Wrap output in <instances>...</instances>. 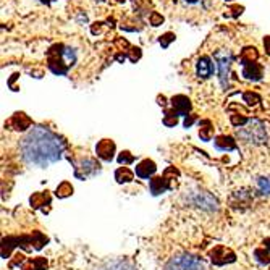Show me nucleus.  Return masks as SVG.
<instances>
[{"label": "nucleus", "instance_id": "39", "mask_svg": "<svg viewBox=\"0 0 270 270\" xmlns=\"http://www.w3.org/2000/svg\"><path fill=\"white\" fill-rule=\"evenodd\" d=\"M186 3H196V2H199V0H185Z\"/></svg>", "mask_w": 270, "mask_h": 270}, {"label": "nucleus", "instance_id": "8", "mask_svg": "<svg viewBox=\"0 0 270 270\" xmlns=\"http://www.w3.org/2000/svg\"><path fill=\"white\" fill-rule=\"evenodd\" d=\"M68 159H70L73 167H75V178L78 180H86V178H89V176L97 175L102 170L99 162L96 159H91V157H84V159H81L80 162L71 160V157H68Z\"/></svg>", "mask_w": 270, "mask_h": 270}, {"label": "nucleus", "instance_id": "36", "mask_svg": "<svg viewBox=\"0 0 270 270\" xmlns=\"http://www.w3.org/2000/svg\"><path fill=\"white\" fill-rule=\"evenodd\" d=\"M264 47H266L267 55H270V36H266V37H264Z\"/></svg>", "mask_w": 270, "mask_h": 270}, {"label": "nucleus", "instance_id": "3", "mask_svg": "<svg viewBox=\"0 0 270 270\" xmlns=\"http://www.w3.org/2000/svg\"><path fill=\"white\" fill-rule=\"evenodd\" d=\"M49 243V238L41 232H33L31 235H19V236H7L2 238V257L7 259L10 257V254L13 253L15 248H21L24 251H31L34 248L36 251H41V249Z\"/></svg>", "mask_w": 270, "mask_h": 270}, {"label": "nucleus", "instance_id": "12", "mask_svg": "<svg viewBox=\"0 0 270 270\" xmlns=\"http://www.w3.org/2000/svg\"><path fill=\"white\" fill-rule=\"evenodd\" d=\"M214 70H215V65L212 63V58L209 55H202L198 58V62H196V76L199 80H209L212 76Z\"/></svg>", "mask_w": 270, "mask_h": 270}, {"label": "nucleus", "instance_id": "1", "mask_svg": "<svg viewBox=\"0 0 270 270\" xmlns=\"http://www.w3.org/2000/svg\"><path fill=\"white\" fill-rule=\"evenodd\" d=\"M19 157L24 164L46 169L63 159L67 142L51 128L42 125L33 126L19 141Z\"/></svg>", "mask_w": 270, "mask_h": 270}, {"label": "nucleus", "instance_id": "5", "mask_svg": "<svg viewBox=\"0 0 270 270\" xmlns=\"http://www.w3.org/2000/svg\"><path fill=\"white\" fill-rule=\"evenodd\" d=\"M214 62L219 73L220 86L223 91H227L230 87V67L233 62V53L230 51H217L214 53Z\"/></svg>", "mask_w": 270, "mask_h": 270}, {"label": "nucleus", "instance_id": "2", "mask_svg": "<svg viewBox=\"0 0 270 270\" xmlns=\"http://www.w3.org/2000/svg\"><path fill=\"white\" fill-rule=\"evenodd\" d=\"M78 60L76 51L65 44H53L47 51V67L53 75L65 76Z\"/></svg>", "mask_w": 270, "mask_h": 270}, {"label": "nucleus", "instance_id": "20", "mask_svg": "<svg viewBox=\"0 0 270 270\" xmlns=\"http://www.w3.org/2000/svg\"><path fill=\"white\" fill-rule=\"evenodd\" d=\"M257 58H259V52H257V49L254 46L243 47L241 53H239V63H241V67L246 65V63L257 62Z\"/></svg>", "mask_w": 270, "mask_h": 270}, {"label": "nucleus", "instance_id": "28", "mask_svg": "<svg viewBox=\"0 0 270 270\" xmlns=\"http://www.w3.org/2000/svg\"><path fill=\"white\" fill-rule=\"evenodd\" d=\"M230 121H232V125L235 126V128H241V126H244V125L248 123L249 118H248V117L233 114V115H230Z\"/></svg>", "mask_w": 270, "mask_h": 270}, {"label": "nucleus", "instance_id": "14", "mask_svg": "<svg viewBox=\"0 0 270 270\" xmlns=\"http://www.w3.org/2000/svg\"><path fill=\"white\" fill-rule=\"evenodd\" d=\"M170 104H171V109H173L180 117H188L189 112H191V109H193L191 99H189V97L183 96V94L173 96V97L170 99Z\"/></svg>", "mask_w": 270, "mask_h": 270}, {"label": "nucleus", "instance_id": "38", "mask_svg": "<svg viewBox=\"0 0 270 270\" xmlns=\"http://www.w3.org/2000/svg\"><path fill=\"white\" fill-rule=\"evenodd\" d=\"M41 2H42V3H47V5H51V3L53 2V0H41Z\"/></svg>", "mask_w": 270, "mask_h": 270}, {"label": "nucleus", "instance_id": "24", "mask_svg": "<svg viewBox=\"0 0 270 270\" xmlns=\"http://www.w3.org/2000/svg\"><path fill=\"white\" fill-rule=\"evenodd\" d=\"M212 136H214V126L212 123H210L209 120H202L201 121V128H199V137L202 141H210L212 139Z\"/></svg>", "mask_w": 270, "mask_h": 270}, {"label": "nucleus", "instance_id": "7", "mask_svg": "<svg viewBox=\"0 0 270 270\" xmlns=\"http://www.w3.org/2000/svg\"><path fill=\"white\" fill-rule=\"evenodd\" d=\"M165 270H205L204 264L193 254H176L165 264Z\"/></svg>", "mask_w": 270, "mask_h": 270}, {"label": "nucleus", "instance_id": "15", "mask_svg": "<svg viewBox=\"0 0 270 270\" xmlns=\"http://www.w3.org/2000/svg\"><path fill=\"white\" fill-rule=\"evenodd\" d=\"M5 126H10V128L15 131H26L33 126V120L29 118L24 112H17V114L7 121V125Z\"/></svg>", "mask_w": 270, "mask_h": 270}, {"label": "nucleus", "instance_id": "30", "mask_svg": "<svg viewBox=\"0 0 270 270\" xmlns=\"http://www.w3.org/2000/svg\"><path fill=\"white\" fill-rule=\"evenodd\" d=\"M175 37H176V36H175L173 33H165L164 36H160V37H159V44H160V46L164 47V49H167L171 42L175 41Z\"/></svg>", "mask_w": 270, "mask_h": 270}, {"label": "nucleus", "instance_id": "35", "mask_svg": "<svg viewBox=\"0 0 270 270\" xmlns=\"http://www.w3.org/2000/svg\"><path fill=\"white\" fill-rule=\"evenodd\" d=\"M102 24H104V23H94V24H92L91 33L94 34V36H96V34H99V33L102 31Z\"/></svg>", "mask_w": 270, "mask_h": 270}, {"label": "nucleus", "instance_id": "34", "mask_svg": "<svg viewBox=\"0 0 270 270\" xmlns=\"http://www.w3.org/2000/svg\"><path fill=\"white\" fill-rule=\"evenodd\" d=\"M196 120H198V117L193 115V114H189L188 117H185V121H183L185 128H189V126H193V123H194Z\"/></svg>", "mask_w": 270, "mask_h": 270}, {"label": "nucleus", "instance_id": "21", "mask_svg": "<svg viewBox=\"0 0 270 270\" xmlns=\"http://www.w3.org/2000/svg\"><path fill=\"white\" fill-rule=\"evenodd\" d=\"M115 180L118 185L131 183V181L135 180V173L128 169V167H120V169L115 170Z\"/></svg>", "mask_w": 270, "mask_h": 270}, {"label": "nucleus", "instance_id": "22", "mask_svg": "<svg viewBox=\"0 0 270 270\" xmlns=\"http://www.w3.org/2000/svg\"><path fill=\"white\" fill-rule=\"evenodd\" d=\"M49 261L46 257H34L31 261H26L23 270H47Z\"/></svg>", "mask_w": 270, "mask_h": 270}, {"label": "nucleus", "instance_id": "27", "mask_svg": "<svg viewBox=\"0 0 270 270\" xmlns=\"http://www.w3.org/2000/svg\"><path fill=\"white\" fill-rule=\"evenodd\" d=\"M117 160H118L120 165H130V164H133V162L136 160V157L131 154L130 151H123V152H120V154H118Z\"/></svg>", "mask_w": 270, "mask_h": 270}, {"label": "nucleus", "instance_id": "40", "mask_svg": "<svg viewBox=\"0 0 270 270\" xmlns=\"http://www.w3.org/2000/svg\"><path fill=\"white\" fill-rule=\"evenodd\" d=\"M225 2H233V0H225Z\"/></svg>", "mask_w": 270, "mask_h": 270}, {"label": "nucleus", "instance_id": "6", "mask_svg": "<svg viewBox=\"0 0 270 270\" xmlns=\"http://www.w3.org/2000/svg\"><path fill=\"white\" fill-rule=\"evenodd\" d=\"M180 176V170L175 169V167H167L164 175L162 176H154L149 181V188H151V194L152 196H159L165 191L171 189V181Z\"/></svg>", "mask_w": 270, "mask_h": 270}, {"label": "nucleus", "instance_id": "13", "mask_svg": "<svg viewBox=\"0 0 270 270\" xmlns=\"http://www.w3.org/2000/svg\"><path fill=\"white\" fill-rule=\"evenodd\" d=\"M52 202V196L49 191H39V193H34L31 198H29V204H31L33 209L42 210V212H49V205Z\"/></svg>", "mask_w": 270, "mask_h": 270}, {"label": "nucleus", "instance_id": "4", "mask_svg": "<svg viewBox=\"0 0 270 270\" xmlns=\"http://www.w3.org/2000/svg\"><path fill=\"white\" fill-rule=\"evenodd\" d=\"M236 136L239 139L249 142V144L254 146H261L266 144L269 139L266 125L262 123L259 118H249V121L241 128H236Z\"/></svg>", "mask_w": 270, "mask_h": 270}, {"label": "nucleus", "instance_id": "25", "mask_svg": "<svg viewBox=\"0 0 270 270\" xmlns=\"http://www.w3.org/2000/svg\"><path fill=\"white\" fill-rule=\"evenodd\" d=\"M178 114L173 110V109H167L165 110V114H164V125L167 126V128H173V126H176V123H178Z\"/></svg>", "mask_w": 270, "mask_h": 270}, {"label": "nucleus", "instance_id": "31", "mask_svg": "<svg viewBox=\"0 0 270 270\" xmlns=\"http://www.w3.org/2000/svg\"><path fill=\"white\" fill-rule=\"evenodd\" d=\"M126 55H128V58H130L131 62L136 63V62L141 58L142 52H141V49H139V47H131L130 51H126Z\"/></svg>", "mask_w": 270, "mask_h": 270}, {"label": "nucleus", "instance_id": "29", "mask_svg": "<svg viewBox=\"0 0 270 270\" xmlns=\"http://www.w3.org/2000/svg\"><path fill=\"white\" fill-rule=\"evenodd\" d=\"M243 101L246 102L248 105H257L261 102V96L256 94V92H244L243 94Z\"/></svg>", "mask_w": 270, "mask_h": 270}, {"label": "nucleus", "instance_id": "10", "mask_svg": "<svg viewBox=\"0 0 270 270\" xmlns=\"http://www.w3.org/2000/svg\"><path fill=\"white\" fill-rule=\"evenodd\" d=\"M209 257L214 266H219V267L227 266V264H233L236 261V254H235L230 248L223 246V244L215 246L212 251L209 253Z\"/></svg>", "mask_w": 270, "mask_h": 270}, {"label": "nucleus", "instance_id": "17", "mask_svg": "<svg viewBox=\"0 0 270 270\" xmlns=\"http://www.w3.org/2000/svg\"><path fill=\"white\" fill-rule=\"evenodd\" d=\"M97 270H137V267L130 261V259L121 257V259H112V261H107Z\"/></svg>", "mask_w": 270, "mask_h": 270}, {"label": "nucleus", "instance_id": "9", "mask_svg": "<svg viewBox=\"0 0 270 270\" xmlns=\"http://www.w3.org/2000/svg\"><path fill=\"white\" fill-rule=\"evenodd\" d=\"M188 202L193 204L194 207L207 210V212H215V210H219L217 198H214V196L207 193V191H194V193H191L188 198Z\"/></svg>", "mask_w": 270, "mask_h": 270}, {"label": "nucleus", "instance_id": "11", "mask_svg": "<svg viewBox=\"0 0 270 270\" xmlns=\"http://www.w3.org/2000/svg\"><path fill=\"white\" fill-rule=\"evenodd\" d=\"M115 151H117V146L112 139H101L96 144V154L101 160H104V162L114 160Z\"/></svg>", "mask_w": 270, "mask_h": 270}, {"label": "nucleus", "instance_id": "32", "mask_svg": "<svg viewBox=\"0 0 270 270\" xmlns=\"http://www.w3.org/2000/svg\"><path fill=\"white\" fill-rule=\"evenodd\" d=\"M149 23H151L154 28L160 26V24H164V17H162L160 13H157V12H152L151 17H149Z\"/></svg>", "mask_w": 270, "mask_h": 270}, {"label": "nucleus", "instance_id": "18", "mask_svg": "<svg viewBox=\"0 0 270 270\" xmlns=\"http://www.w3.org/2000/svg\"><path fill=\"white\" fill-rule=\"evenodd\" d=\"M155 171H157V164L151 159L141 160L139 164L136 165V176H139V178H142V180L151 178Z\"/></svg>", "mask_w": 270, "mask_h": 270}, {"label": "nucleus", "instance_id": "37", "mask_svg": "<svg viewBox=\"0 0 270 270\" xmlns=\"http://www.w3.org/2000/svg\"><path fill=\"white\" fill-rule=\"evenodd\" d=\"M157 101H159V105L167 107V97L165 96H159V97H157Z\"/></svg>", "mask_w": 270, "mask_h": 270}, {"label": "nucleus", "instance_id": "23", "mask_svg": "<svg viewBox=\"0 0 270 270\" xmlns=\"http://www.w3.org/2000/svg\"><path fill=\"white\" fill-rule=\"evenodd\" d=\"M73 191H75V188H73V185L70 183V181H62V183L57 186L55 196L58 199H67L73 194Z\"/></svg>", "mask_w": 270, "mask_h": 270}, {"label": "nucleus", "instance_id": "16", "mask_svg": "<svg viewBox=\"0 0 270 270\" xmlns=\"http://www.w3.org/2000/svg\"><path fill=\"white\" fill-rule=\"evenodd\" d=\"M243 78L248 81H261L264 76V68L261 63L253 62V63H246L243 65Z\"/></svg>", "mask_w": 270, "mask_h": 270}, {"label": "nucleus", "instance_id": "33", "mask_svg": "<svg viewBox=\"0 0 270 270\" xmlns=\"http://www.w3.org/2000/svg\"><path fill=\"white\" fill-rule=\"evenodd\" d=\"M24 262H26V257H24V254H17V257H15L13 261L8 264V267L10 269H15V267L18 266V264H24Z\"/></svg>", "mask_w": 270, "mask_h": 270}, {"label": "nucleus", "instance_id": "26", "mask_svg": "<svg viewBox=\"0 0 270 270\" xmlns=\"http://www.w3.org/2000/svg\"><path fill=\"white\" fill-rule=\"evenodd\" d=\"M257 189H259V193L261 194L269 196L270 194V178H266V176L257 178Z\"/></svg>", "mask_w": 270, "mask_h": 270}, {"label": "nucleus", "instance_id": "19", "mask_svg": "<svg viewBox=\"0 0 270 270\" xmlns=\"http://www.w3.org/2000/svg\"><path fill=\"white\" fill-rule=\"evenodd\" d=\"M214 146H215V149L222 151V152L238 151V144H236V141H235V137L233 136H227V135H222V136L215 137Z\"/></svg>", "mask_w": 270, "mask_h": 270}]
</instances>
